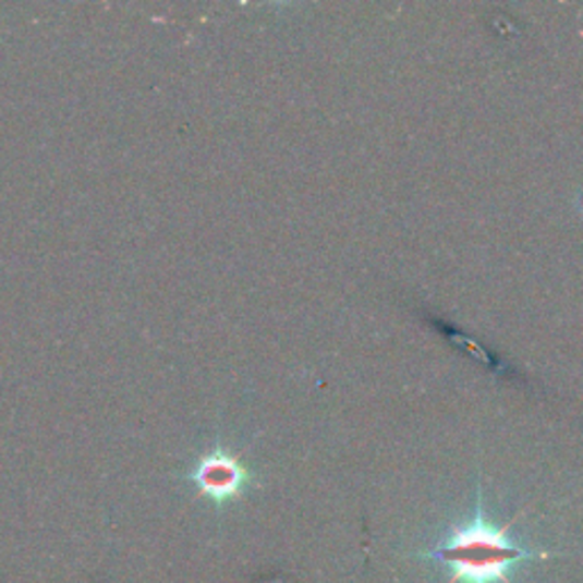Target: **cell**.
Returning a JSON list of instances; mask_svg holds the SVG:
<instances>
[{
  "label": "cell",
  "instance_id": "obj_1",
  "mask_svg": "<svg viewBox=\"0 0 583 583\" xmlns=\"http://www.w3.org/2000/svg\"><path fill=\"white\" fill-rule=\"evenodd\" d=\"M497 526L486 518L484 495L476 493V511L470 524L453 526L447 541L422 556L428 561H440L453 568L447 583H511L509 570L522 561H545L551 559L549 551H534L515 545L509 538V529Z\"/></svg>",
  "mask_w": 583,
  "mask_h": 583
},
{
  "label": "cell",
  "instance_id": "obj_2",
  "mask_svg": "<svg viewBox=\"0 0 583 583\" xmlns=\"http://www.w3.org/2000/svg\"><path fill=\"white\" fill-rule=\"evenodd\" d=\"M190 481L203 497L212 499L215 503H226L244 495L251 484V472L238 456L223 447H215L196 461L190 472Z\"/></svg>",
  "mask_w": 583,
  "mask_h": 583
},
{
  "label": "cell",
  "instance_id": "obj_3",
  "mask_svg": "<svg viewBox=\"0 0 583 583\" xmlns=\"http://www.w3.org/2000/svg\"><path fill=\"white\" fill-rule=\"evenodd\" d=\"M579 208H581V212H583V194L579 196Z\"/></svg>",
  "mask_w": 583,
  "mask_h": 583
}]
</instances>
